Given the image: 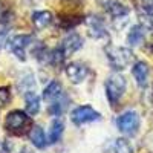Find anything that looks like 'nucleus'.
<instances>
[{"instance_id":"f257e3e1","label":"nucleus","mask_w":153,"mask_h":153,"mask_svg":"<svg viewBox=\"0 0 153 153\" xmlns=\"http://www.w3.org/2000/svg\"><path fill=\"white\" fill-rule=\"evenodd\" d=\"M32 118L28 112L23 110H11L8 112L6 118H5V129L8 133L14 135V136H22L25 133H29L31 127H32Z\"/></svg>"},{"instance_id":"f03ea898","label":"nucleus","mask_w":153,"mask_h":153,"mask_svg":"<svg viewBox=\"0 0 153 153\" xmlns=\"http://www.w3.org/2000/svg\"><path fill=\"white\" fill-rule=\"evenodd\" d=\"M106 57L109 60V65L115 71H123L126 68L130 66V63L133 61L135 55L132 52V49L124 48V46H106Z\"/></svg>"},{"instance_id":"7ed1b4c3","label":"nucleus","mask_w":153,"mask_h":153,"mask_svg":"<svg viewBox=\"0 0 153 153\" xmlns=\"http://www.w3.org/2000/svg\"><path fill=\"white\" fill-rule=\"evenodd\" d=\"M126 87H127V81L121 74H112L107 76L104 89H106V97L112 106L118 104V101L123 98L126 92Z\"/></svg>"},{"instance_id":"20e7f679","label":"nucleus","mask_w":153,"mask_h":153,"mask_svg":"<svg viewBox=\"0 0 153 153\" xmlns=\"http://www.w3.org/2000/svg\"><path fill=\"white\" fill-rule=\"evenodd\" d=\"M139 126H141V118L135 110H127L124 113H121L117 118V127L118 130L127 136H133L136 135Z\"/></svg>"},{"instance_id":"39448f33","label":"nucleus","mask_w":153,"mask_h":153,"mask_svg":"<svg viewBox=\"0 0 153 153\" xmlns=\"http://www.w3.org/2000/svg\"><path fill=\"white\" fill-rule=\"evenodd\" d=\"M100 120H101V113L95 110L92 106H87V104L75 107L71 113V121L75 126H84V124L95 123Z\"/></svg>"},{"instance_id":"423d86ee","label":"nucleus","mask_w":153,"mask_h":153,"mask_svg":"<svg viewBox=\"0 0 153 153\" xmlns=\"http://www.w3.org/2000/svg\"><path fill=\"white\" fill-rule=\"evenodd\" d=\"M34 43V37L29 34H20V35H14L8 40V48L12 54H14L19 60L25 61L26 60V51L28 48Z\"/></svg>"},{"instance_id":"0eeeda50","label":"nucleus","mask_w":153,"mask_h":153,"mask_svg":"<svg viewBox=\"0 0 153 153\" xmlns=\"http://www.w3.org/2000/svg\"><path fill=\"white\" fill-rule=\"evenodd\" d=\"M65 72L72 84H81L89 75V68L81 61H72L66 65Z\"/></svg>"},{"instance_id":"6e6552de","label":"nucleus","mask_w":153,"mask_h":153,"mask_svg":"<svg viewBox=\"0 0 153 153\" xmlns=\"http://www.w3.org/2000/svg\"><path fill=\"white\" fill-rule=\"evenodd\" d=\"M81 48H83V38H81V35L75 34V32H72L68 37H65V38H63V42H61V45H60L61 54L65 55L66 58L69 55L75 54L76 51L81 49Z\"/></svg>"},{"instance_id":"1a4fd4ad","label":"nucleus","mask_w":153,"mask_h":153,"mask_svg":"<svg viewBox=\"0 0 153 153\" xmlns=\"http://www.w3.org/2000/svg\"><path fill=\"white\" fill-rule=\"evenodd\" d=\"M86 26H87V31H89V34H91V37H94V38L107 37V29H106L104 22L97 16L87 17L86 19Z\"/></svg>"},{"instance_id":"9d476101","label":"nucleus","mask_w":153,"mask_h":153,"mask_svg":"<svg viewBox=\"0 0 153 153\" xmlns=\"http://www.w3.org/2000/svg\"><path fill=\"white\" fill-rule=\"evenodd\" d=\"M149 74H150V69H149V65L146 61H136L132 68V75H133V78H135V81L139 87L147 86Z\"/></svg>"},{"instance_id":"9b49d317","label":"nucleus","mask_w":153,"mask_h":153,"mask_svg":"<svg viewBox=\"0 0 153 153\" xmlns=\"http://www.w3.org/2000/svg\"><path fill=\"white\" fill-rule=\"evenodd\" d=\"M31 20H32V25L37 29H45V28L52 25L54 17L49 11H35V12H32Z\"/></svg>"},{"instance_id":"f8f14e48","label":"nucleus","mask_w":153,"mask_h":153,"mask_svg":"<svg viewBox=\"0 0 153 153\" xmlns=\"http://www.w3.org/2000/svg\"><path fill=\"white\" fill-rule=\"evenodd\" d=\"M28 135H29V139H31V143L34 144V147L42 150V149H45L48 146V139H46L45 130L42 129L40 126H32Z\"/></svg>"},{"instance_id":"ddd939ff","label":"nucleus","mask_w":153,"mask_h":153,"mask_svg":"<svg viewBox=\"0 0 153 153\" xmlns=\"http://www.w3.org/2000/svg\"><path fill=\"white\" fill-rule=\"evenodd\" d=\"M23 97H25V104H26V112L31 117L40 112V97L34 91H28L26 94H23Z\"/></svg>"},{"instance_id":"4468645a","label":"nucleus","mask_w":153,"mask_h":153,"mask_svg":"<svg viewBox=\"0 0 153 153\" xmlns=\"http://www.w3.org/2000/svg\"><path fill=\"white\" fill-rule=\"evenodd\" d=\"M65 132V124L60 118H55L52 123H51L49 127V133H48V144H55L60 141V138Z\"/></svg>"},{"instance_id":"2eb2a0df","label":"nucleus","mask_w":153,"mask_h":153,"mask_svg":"<svg viewBox=\"0 0 153 153\" xmlns=\"http://www.w3.org/2000/svg\"><path fill=\"white\" fill-rule=\"evenodd\" d=\"M63 95H65V94H63V86L58 81H51L46 86V89L43 91V98L46 101H49V103H52V101L61 98Z\"/></svg>"},{"instance_id":"dca6fc26","label":"nucleus","mask_w":153,"mask_h":153,"mask_svg":"<svg viewBox=\"0 0 153 153\" xmlns=\"http://www.w3.org/2000/svg\"><path fill=\"white\" fill-rule=\"evenodd\" d=\"M146 38V29L141 25H135L130 28L129 34H127V43L130 46H139Z\"/></svg>"},{"instance_id":"f3484780","label":"nucleus","mask_w":153,"mask_h":153,"mask_svg":"<svg viewBox=\"0 0 153 153\" xmlns=\"http://www.w3.org/2000/svg\"><path fill=\"white\" fill-rule=\"evenodd\" d=\"M109 16L113 19V20H120V19H124L129 16V8L124 6L123 3L120 2H109L107 6H106Z\"/></svg>"},{"instance_id":"a211bd4d","label":"nucleus","mask_w":153,"mask_h":153,"mask_svg":"<svg viewBox=\"0 0 153 153\" xmlns=\"http://www.w3.org/2000/svg\"><path fill=\"white\" fill-rule=\"evenodd\" d=\"M138 19H139V25H141L146 31L153 32V11L141 6L138 9Z\"/></svg>"},{"instance_id":"6ab92c4d","label":"nucleus","mask_w":153,"mask_h":153,"mask_svg":"<svg viewBox=\"0 0 153 153\" xmlns=\"http://www.w3.org/2000/svg\"><path fill=\"white\" fill-rule=\"evenodd\" d=\"M66 106H68V98L63 95L61 98H58V100H55V101H52V103H51V106H49V113L52 115V117H60V115L65 112Z\"/></svg>"},{"instance_id":"aec40b11","label":"nucleus","mask_w":153,"mask_h":153,"mask_svg":"<svg viewBox=\"0 0 153 153\" xmlns=\"http://www.w3.org/2000/svg\"><path fill=\"white\" fill-rule=\"evenodd\" d=\"M19 91H23V94H26L28 91H34L35 87V81H34V76L31 74H26L25 76H22V80L17 84Z\"/></svg>"},{"instance_id":"412c9836","label":"nucleus","mask_w":153,"mask_h":153,"mask_svg":"<svg viewBox=\"0 0 153 153\" xmlns=\"http://www.w3.org/2000/svg\"><path fill=\"white\" fill-rule=\"evenodd\" d=\"M113 152L115 153H133V147L126 138H118L117 141H115Z\"/></svg>"},{"instance_id":"4be33fe9","label":"nucleus","mask_w":153,"mask_h":153,"mask_svg":"<svg viewBox=\"0 0 153 153\" xmlns=\"http://www.w3.org/2000/svg\"><path fill=\"white\" fill-rule=\"evenodd\" d=\"M11 100V94L8 87H0V109L5 107Z\"/></svg>"},{"instance_id":"5701e85b","label":"nucleus","mask_w":153,"mask_h":153,"mask_svg":"<svg viewBox=\"0 0 153 153\" xmlns=\"http://www.w3.org/2000/svg\"><path fill=\"white\" fill-rule=\"evenodd\" d=\"M8 40H9L8 29L6 28H2V29H0V49H2L5 45H8Z\"/></svg>"},{"instance_id":"b1692460","label":"nucleus","mask_w":153,"mask_h":153,"mask_svg":"<svg viewBox=\"0 0 153 153\" xmlns=\"http://www.w3.org/2000/svg\"><path fill=\"white\" fill-rule=\"evenodd\" d=\"M9 152H11V144L5 141V139H2L0 141V153H9Z\"/></svg>"},{"instance_id":"393cba45","label":"nucleus","mask_w":153,"mask_h":153,"mask_svg":"<svg viewBox=\"0 0 153 153\" xmlns=\"http://www.w3.org/2000/svg\"><path fill=\"white\" fill-rule=\"evenodd\" d=\"M141 6L146 9L153 11V0H141Z\"/></svg>"},{"instance_id":"a878e982","label":"nucleus","mask_w":153,"mask_h":153,"mask_svg":"<svg viewBox=\"0 0 153 153\" xmlns=\"http://www.w3.org/2000/svg\"><path fill=\"white\" fill-rule=\"evenodd\" d=\"M19 153H31V150H29L28 147H25V149H22V150H20Z\"/></svg>"}]
</instances>
